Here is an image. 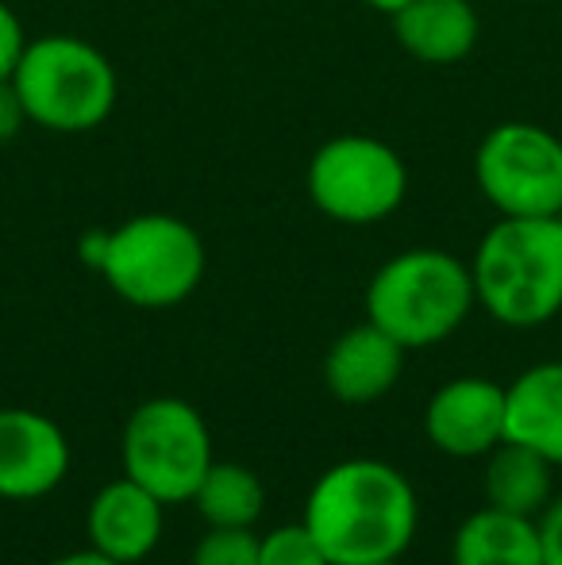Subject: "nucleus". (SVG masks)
I'll use <instances>...</instances> for the list:
<instances>
[{"label": "nucleus", "mask_w": 562, "mask_h": 565, "mask_svg": "<svg viewBox=\"0 0 562 565\" xmlns=\"http://www.w3.org/2000/svg\"><path fill=\"white\" fill-rule=\"evenodd\" d=\"M300 523L331 565L390 562L413 546L421 500L413 481L390 461L343 458L316 477Z\"/></svg>", "instance_id": "1"}, {"label": "nucleus", "mask_w": 562, "mask_h": 565, "mask_svg": "<svg viewBox=\"0 0 562 565\" xmlns=\"http://www.w3.org/2000/svg\"><path fill=\"white\" fill-rule=\"evenodd\" d=\"M474 297L505 328H540L562 312V216H501L470 258Z\"/></svg>", "instance_id": "2"}, {"label": "nucleus", "mask_w": 562, "mask_h": 565, "mask_svg": "<svg viewBox=\"0 0 562 565\" xmlns=\"http://www.w3.org/2000/svg\"><path fill=\"white\" fill-rule=\"evenodd\" d=\"M470 262L439 246L401 250L370 277L367 320L405 350H424L450 339L474 312Z\"/></svg>", "instance_id": "3"}, {"label": "nucleus", "mask_w": 562, "mask_h": 565, "mask_svg": "<svg viewBox=\"0 0 562 565\" xmlns=\"http://www.w3.org/2000/svg\"><path fill=\"white\" fill-rule=\"evenodd\" d=\"M12 85L31 124L54 135L97 131L120 97V77L108 54L89 39L62 31L28 39Z\"/></svg>", "instance_id": "4"}, {"label": "nucleus", "mask_w": 562, "mask_h": 565, "mask_svg": "<svg viewBox=\"0 0 562 565\" xmlns=\"http://www.w3.org/2000/svg\"><path fill=\"white\" fill-rule=\"evenodd\" d=\"M209 254L193 227L170 212H142L108 231L97 274L131 308L166 312L185 305L204 281Z\"/></svg>", "instance_id": "5"}, {"label": "nucleus", "mask_w": 562, "mask_h": 565, "mask_svg": "<svg viewBox=\"0 0 562 565\" xmlns=\"http://www.w3.org/2000/svg\"><path fill=\"white\" fill-rule=\"evenodd\" d=\"M124 477L155 492L166 508L189 504L216 461L204 416L181 396H150L124 424Z\"/></svg>", "instance_id": "6"}, {"label": "nucleus", "mask_w": 562, "mask_h": 565, "mask_svg": "<svg viewBox=\"0 0 562 565\" xmlns=\"http://www.w3.org/2000/svg\"><path fill=\"white\" fill-rule=\"evenodd\" d=\"M308 201L347 227L390 220L409 196V166L385 139L336 135L308 162Z\"/></svg>", "instance_id": "7"}, {"label": "nucleus", "mask_w": 562, "mask_h": 565, "mask_svg": "<svg viewBox=\"0 0 562 565\" xmlns=\"http://www.w3.org/2000/svg\"><path fill=\"white\" fill-rule=\"evenodd\" d=\"M474 181L501 216H562V139L528 119L489 127Z\"/></svg>", "instance_id": "8"}, {"label": "nucleus", "mask_w": 562, "mask_h": 565, "mask_svg": "<svg viewBox=\"0 0 562 565\" xmlns=\"http://www.w3.org/2000/svg\"><path fill=\"white\" fill-rule=\"evenodd\" d=\"M70 439L35 408H0V500H43L66 481Z\"/></svg>", "instance_id": "9"}, {"label": "nucleus", "mask_w": 562, "mask_h": 565, "mask_svg": "<svg viewBox=\"0 0 562 565\" xmlns=\"http://www.w3.org/2000/svg\"><path fill=\"white\" fill-rule=\"evenodd\" d=\"M424 435L447 458H486L505 443V385L489 377H455L432 393Z\"/></svg>", "instance_id": "10"}, {"label": "nucleus", "mask_w": 562, "mask_h": 565, "mask_svg": "<svg viewBox=\"0 0 562 565\" xmlns=\"http://www.w3.org/2000/svg\"><path fill=\"white\" fill-rule=\"evenodd\" d=\"M166 531V504L139 481H108L85 512V539L93 551L120 565H136L155 554Z\"/></svg>", "instance_id": "11"}, {"label": "nucleus", "mask_w": 562, "mask_h": 565, "mask_svg": "<svg viewBox=\"0 0 562 565\" xmlns=\"http://www.w3.org/2000/svg\"><path fill=\"white\" fill-rule=\"evenodd\" d=\"M405 354L393 335L378 323H359L343 331L324 354V385L339 404H374L393 393L405 373Z\"/></svg>", "instance_id": "12"}, {"label": "nucleus", "mask_w": 562, "mask_h": 565, "mask_svg": "<svg viewBox=\"0 0 562 565\" xmlns=\"http://www.w3.org/2000/svg\"><path fill=\"white\" fill-rule=\"evenodd\" d=\"M390 20L401 51L424 66H455L481 35L478 8L470 0H409Z\"/></svg>", "instance_id": "13"}, {"label": "nucleus", "mask_w": 562, "mask_h": 565, "mask_svg": "<svg viewBox=\"0 0 562 565\" xmlns=\"http://www.w3.org/2000/svg\"><path fill=\"white\" fill-rule=\"evenodd\" d=\"M505 439L562 469V358L532 365L505 385Z\"/></svg>", "instance_id": "14"}, {"label": "nucleus", "mask_w": 562, "mask_h": 565, "mask_svg": "<svg viewBox=\"0 0 562 565\" xmlns=\"http://www.w3.org/2000/svg\"><path fill=\"white\" fill-rule=\"evenodd\" d=\"M450 565H543L540 520L497 512L486 504L458 523Z\"/></svg>", "instance_id": "15"}, {"label": "nucleus", "mask_w": 562, "mask_h": 565, "mask_svg": "<svg viewBox=\"0 0 562 565\" xmlns=\"http://www.w3.org/2000/svg\"><path fill=\"white\" fill-rule=\"evenodd\" d=\"M551 466L543 454L520 447V443L505 439L486 454V504L509 515H528L540 520L543 508L551 504Z\"/></svg>", "instance_id": "16"}, {"label": "nucleus", "mask_w": 562, "mask_h": 565, "mask_svg": "<svg viewBox=\"0 0 562 565\" xmlns=\"http://www.w3.org/2000/svg\"><path fill=\"white\" fill-rule=\"evenodd\" d=\"M193 504L209 527H255L266 512V489L255 469L240 461H212L197 484Z\"/></svg>", "instance_id": "17"}, {"label": "nucleus", "mask_w": 562, "mask_h": 565, "mask_svg": "<svg viewBox=\"0 0 562 565\" xmlns=\"http://www.w3.org/2000/svg\"><path fill=\"white\" fill-rule=\"evenodd\" d=\"M258 565H331L305 523H285L258 539Z\"/></svg>", "instance_id": "18"}, {"label": "nucleus", "mask_w": 562, "mask_h": 565, "mask_svg": "<svg viewBox=\"0 0 562 565\" xmlns=\"http://www.w3.org/2000/svg\"><path fill=\"white\" fill-rule=\"evenodd\" d=\"M189 565H258L255 527H209Z\"/></svg>", "instance_id": "19"}, {"label": "nucleus", "mask_w": 562, "mask_h": 565, "mask_svg": "<svg viewBox=\"0 0 562 565\" xmlns=\"http://www.w3.org/2000/svg\"><path fill=\"white\" fill-rule=\"evenodd\" d=\"M23 46H28V35H23L20 15L12 12L8 0H0V77H12Z\"/></svg>", "instance_id": "20"}, {"label": "nucleus", "mask_w": 562, "mask_h": 565, "mask_svg": "<svg viewBox=\"0 0 562 565\" xmlns=\"http://www.w3.org/2000/svg\"><path fill=\"white\" fill-rule=\"evenodd\" d=\"M28 124H31L28 108H23L12 77H0V147H4V142H12Z\"/></svg>", "instance_id": "21"}, {"label": "nucleus", "mask_w": 562, "mask_h": 565, "mask_svg": "<svg viewBox=\"0 0 562 565\" xmlns=\"http://www.w3.org/2000/svg\"><path fill=\"white\" fill-rule=\"evenodd\" d=\"M540 539H543V565H562V497L543 508Z\"/></svg>", "instance_id": "22"}, {"label": "nucleus", "mask_w": 562, "mask_h": 565, "mask_svg": "<svg viewBox=\"0 0 562 565\" xmlns=\"http://www.w3.org/2000/svg\"><path fill=\"white\" fill-rule=\"evenodd\" d=\"M105 246H108V231H85V238H82V262L89 269H100V262H105Z\"/></svg>", "instance_id": "23"}, {"label": "nucleus", "mask_w": 562, "mask_h": 565, "mask_svg": "<svg viewBox=\"0 0 562 565\" xmlns=\"http://www.w3.org/2000/svg\"><path fill=\"white\" fill-rule=\"evenodd\" d=\"M46 565H120V562L105 558L100 551L85 546V551H70V554H62V558H54V562H46Z\"/></svg>", "instance_id": "24"}, {"label": "nucleus", "mask_w": 562, "mask_h": 565, "mask_svg": "<svg viewBox=\"0 0 562 565\" xmlns=\"http://www.w3.org/2000/svg\"><path fill=\"white\" fill-rule=\"evenodd\" d=\"M367 8H374V12H385V15H393L397 8H405L409 0H362Z\"/></svg>", "instance_id": "25"}, {"label": "nucleus", "mask_w": 562, "mask_h": 565, "mask_svg": "<svg viewBox=\"0 0 562 565\" xmlns=\"http://www.w3.org/2000/svg\"><path fill=\"white\" fill-rule=\"evenodd\" d=\"M367 565H401V558H390V562H367Z\"/></svg>", "instance_id": "26"}]
</instances>
